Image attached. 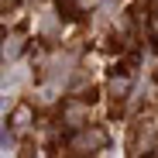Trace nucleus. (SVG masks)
Masks as SVG:
<instances>
[{
  "label": "nucleus",
  "mask_w": 158,
  "mask_h": 158,
  "mask_svg": "<svg viewBox=\"0 0 158 158\" xmlns=\"http://www.w3.org/2000/svg\"><path fill=\"white\" fill-rule=\"evenodd\" d=\"M110 93H114V96L127 93V79H114V83H110Z\"/></svg>",
  "instance_id": "nucleus-1"
}]
</instances>
